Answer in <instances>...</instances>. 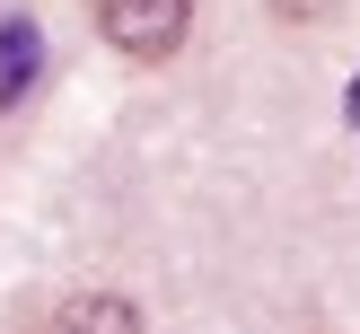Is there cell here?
<instances>
[{"instance_id": "6da1fadb", "label": "cell", "mask_w": 360, "mask_h": 334, "mask_svg": "<svg viewBox=\"0 0 360 334\" xmlns=\"http://www.w3.org/2000/svg\"><path fill=\"white\" fill-rule=\"evenodd\" d=\"M193 27V0H97V35L132 62H167Z\"/></svg>"}, {"instance_id": "7a4b0ae2", "label": "cell", "mask_w": 360, "mask_h": 334, "mask_svg": "<svg viewBox=\"0 0 360 334\" xmlns=\"http://www.w3.org/2000/svg\"><path fill=\"white\" fill-rule=\"evenodd\" d=\"M44 334H141V308H132V299H115V290H79V299L53 308Z\"/></svg>"}, {"instance_id": "3957f363", "label": "cell", "mask_w": 360, "mask_h": 334, "mask_svg": "<svg viewBox=\"0 0 360 334\" xmlns=\"http://www.w3.org/2000/svg\"><path fill=\"white\" fill-rule=\"evenodd\" d=\"M27 79H35V27L9 18V27H0V105L27 97Z\"/></svg>"}, {"instance_id": "277c9868", "label": "cell", "mask_w": 360, "mask_h": 334, "mask_svg": "<svg viewBox=\"0 0 360 334\" xmlns=\"http://www.w3.org/2000/svg\"><path fill=\"white\" fill-rule=\"evenodd\" d=\"M334 9H343V0H273V18H281V27H326Z\"/></svg>"}, {"instance_id": "5b68a950", "label": "cell", "mask_w": 360, "mask_h": 334, "mask_svg": "<svg viewBox=\"0 0 360 334\" xmlns=\"http://www.w3.org/2000/svg\"><path fill=\"white\" fill-rule=\"evenodd\" d=\"M352 123H360V79H352Z\"/></svg>"}]
</instances>
